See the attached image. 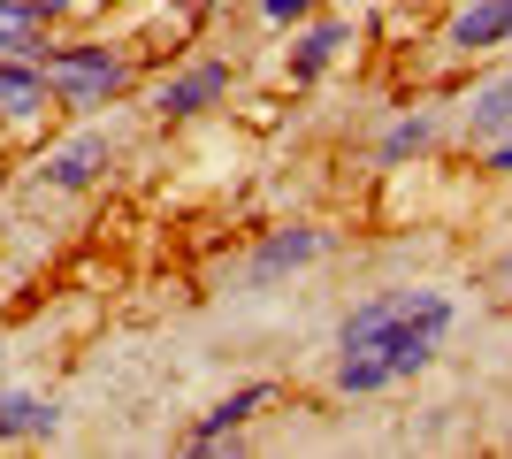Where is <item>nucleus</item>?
Returning <instances> with one entry per match:
<instances>
[{"label":"nucleus","mask_w":512,"mask_h":459,"mask_svg":"<svg viewBox=\"0 0 512 459\" xmlns=\"http://www.w3.org/2000/svg\"><path fill=\"white\" fill-rule=\"evenodd\" d=\"M451 329V299L444 291H375L367 306H352L337 329V383L344 391H383V383H398V375L428 368L436 360V345H444Z\"/></svg>","instance_id":"nucleus-1"},{"label":"nucleus","mask_w":512,"mask_h":459,"mask_svg":"<svg viewBox=\"0 0 512 459\" xmlns=\"http://www.w3.org/2000/svg\"><path fill=\"white\" fill-rule=\"evenodd\" d=\"M39 77L62 85L69 100H115V92H123V62H115L107 46H62V54H46Z\"/></svg>","instance_id":"nucleus-2"},{"label":"nucleus","mask_w":512,"mask_h":459,"mask_svg":"<svg viewBox=\"0 0 512 459\" xmlns=\"http://www.w3.org/2000/svg\"><path fill=\"white\" fill-rule=\"evenodd\" d=\"M100 169H107V138H100V131L69 138V146L54 153V161H46V176H54L62 192H77V184H92V176H100Z\"/></svg>","instance_id":"nucleus-3"},{"label":"nucleus","mask_w":512,"mask_h":459,"mask_svg":"<svg viewBox=\"0 0 512 459\" xmlns=\"http://www.w3.org/2000/svg\"><path fill=\"white\" fill-rule=\"evenodd\" d=\"M268 398H276V391H268V383H245V391H237V398H222V406H214V414H207V421H199V429H192V444H199V452H214V444L230 437V429H237V421H245V414H260Z\"/></svg>","instance_id":"nucleus-4"},{"label":"nucleus","mask_w":512,"mask_h":459,"mask_svg":"<svg viewBox=\"0 0 512 459\" xmlns=\"http://www.w3.org/2000/svg\"><path fill=\"white\" fill-rule=\"evenodd\" d=\"M222 85H230V69H222V62H199L192 77L161 85V108H169V115H199L207 100H222Z\"/></svg>","instance_id":"nucleus-5"},{"label":"nucleus","mask_w":512,"mask_h":459,"mask_svg":"<svg viewBox=\"0 0 512 459\" xmlns=\"http://www.w3.org/2000/svg\"><path fill=\"white\" fill-rule=\"evenodd\" d=\"M497 39H512V0H474L467 16L451 23V46H497Z\"/></svg>","instance_id":"nucleus-6"},{"label":"nucleus","mask_w":512,"mask_h":459,"mask_svg":"<svg viewBox=\"0 0 512 459\" xmlns=\"http://www.w3.org/2000/svg\"><path fill=\"white\" fill-rule=\"evenodd\" d=\"M321 253V230H283V238H268L253 253V284H268V276H283V268H299Z\"/></svg>","instance_id":"nucleus-7"},{"label":"nucleus","mask_w":512,"mask_h":459,"mask_svg":"<svg viewBox=\"0 0 512 459\" xmlns=\"http://www.w3.org/2000/svg\"><path fill=\"white\" fill-rule=\"evenodd\" d=\"M39 92H46L39 69H23L16 54H0V115H31V108H39Z\"/></svg>","instance_id":"nucleus-8"},{"label":"nucleus","mask_w":512,"mask_h":459,"mask_svg":"<svg viewBox=\"0 0 512 459\" xmlns=\"http://www.w3.org/2000/svg\"><path fill=\"white\" fill-rule=\"evenodd\" d=\"M39 23H46L39 0H0V54H31Z\"/></svg>","instance_id":"nucleus-9"},{"label":"nucleus","mask_w":512,"mask_h":459,"mask_svg":"<svg viewBox=\"0 0 512 459\" xmlns=\"http://www.w3.org/2000/svg\"><path fill=\"white\" fill-rule=\"evenodd\" d=\"M46 429H54L46 398H0V437H46Z\"/></svg>","instance_id":"nucleus-10"},{"label":"nucleus","mask_w":512,"mask_h":459,"mask_svg":"<svg viewBox=\"0 0 512 459\" xmlns=\"http://www.w3.org/2000/svg\"><path fill=\"white\" fill-rule=\"evenodd\" d=\"M505 123H512V77H505V85H490L482 100H474V138H497Z\"/></svg>","instance_id":"nucleus-11"},{"label":"nucleus","mask_w":512,"mask_h":459,"mask_svg":"<svg viewBox=\"0 0 512 459\" xmlns=\"http://www.w3.org/2000/svg\"><path fill=\"white\" fill-rule=\"evenodd\" d=\"M337 46H344V31H337V23H321V31H306V46H299V77H314V69L329 62Z\"/></svg>","instance_id":"nucleus-12"},{"label":"nucleus","mask_w":512,"mask_h":459,"mask_svg":"<svg viewBox=\"0 0 512 459\" xmlns=\"http://www.w3.org/2000/svg\"><path fill=\"white\" fill-rule=\"evenodd\" d=\"M428 146V115H413V123H398V131L383 138V161H406V153Z\"/></svg>","instance_id":"nucleus-13"},{"label":"nucleus","mask_w":512,"mask_h":459,"mask_svg":"<svg viewBox=\"0 0 512 459\" xmlns=\"http://www.w3.org/2000/svg\"><path fill=\"white\" fill-rule=\"evenodd\" d=\"M260 8H268V23H291V16H306L314 0H260Z\"/></svg>","instance_id":"nucleus-14"},{"label":"nucleus","mask_w":512,"mask_h":459,"mask_svg":"<svg viewBox=\"0 0 512 459\" xmlns=\"http://www.w3.org/2000/svg\"><path fill=\"white\" fill-rule=\"evenodd\" d=\"M490 169H512V123H505V131L490 138Z\"/></svg>","instance_id":"nucleus-15"}]
</instances>
